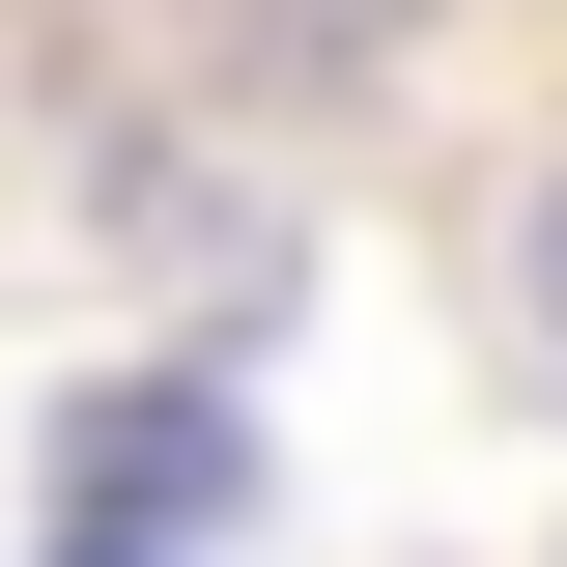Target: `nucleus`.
<instances>
[{"instance_id": "nucleus-1", "label": "nucleus", "mask_w": 567, "mask_h": 567, "mask_svg": "<svg viewBox=\"0 0 567 567\" xmlns=\"http://www.w3.org/2000/svg\"><path fill=\"white\" fill-rule=\"evenodd\" d=\"M85 483H114V511H171V539H199V511L256 483V425H227V398H85Z\"/></svg>"}, {"instance_id": "nucleus-2", "label": "nucleus", "mask_w": 567, "mask_h": 567, "mask_svg": "<svg viewBox=\"0 0 567 567\" xmlns=\"http://www.w3.org/2000/svg\"><path fill=\"white\" fill-rule=\"evenodd\" d=\"M539 312H567V227H539Z\"/></svg>"}, {"instance_id": "nucleus-3", "label": "nucleus", "mask_w": 567, "mask_h": 567, "mask_svg": "<svg viewBox=\"0 0 567 567\" xmlns=\"http://www.w3.org/2000/svg\"><path fill=\"white\" fill-rule=\"evenodd\" d=\"M85 567H114V539H85Z\"/></svg>"}]
</instances>
